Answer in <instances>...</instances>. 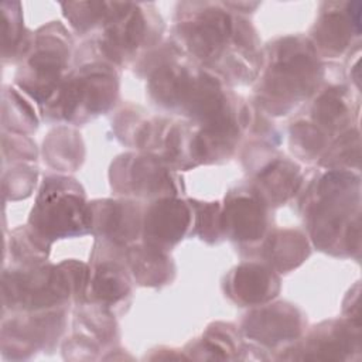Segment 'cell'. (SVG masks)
I'll list each match as a JSON object with an SVG mask.
<instances>
[{
  "label": "cell",
  "mask_w": 362,
  "mask_h": 362,
  "mask_svg": "<svg viewBox=\"0 0 362 362\" xmlns=\"http://www.w3.org/2000/svg\"><path fill=\"white\" fill-rule=\"evenodd\" d=\"M66 178H49L37 202L33 218L37 228L48 236H66L82 233L92 226V211L72 189Z\"/></svg>",
  "instance_id": "obj_1"
},
{
  "label": "cell",
  "mask_w": 362,
  "mask_h": 362,
  "mask_svg": "<svg viewBox=\"0 0 362 362\" xmlns=\"http://www.w3.org/2000/svg\"><path fill=\"white\" fill-rule=\"evenodd\" d=\"M283 48L287 57L276 61L270 71L267 89L274 98L290 96L297 100L313 89L320 66L308 44H286Z\"/></svg>",
  "instance_id": "obj_2"
},
{
  "label": "cell",
  "mask_w": 362,
  "mask_h": 362,
  "mask_svg": "<svg viewBox=\"0 0 362 362\" xmlns=\"http://www.w3.org/2000/svg\"><path fill=\"white\" fill-rule=\"evenodd\" d=\"M188 222L189 214L182 202L163 199L146 216V236L154 249L161 245H171L182 236Z\"/></svg>",
  "instance_id": "obj_3"
},
{
  "label": "cell",
  "mask_w": 362,
  "mask_h": 362,
  "mask_svg": "<svg viewBox=\"0 0 362 362\" xmlns=\"http://www.w3.org/2000/svg\"><path fill=\"white\" fill-rule=\"evenodd\" d=\"M185 27L191 49L199 58H214L222 44L230 37V18L221 10H208Z\"/></svg>",
  "instance_id": "obj_4"
},
{
  "label": "cell",
  "mask_w": 362,
  "mask_h": 362,
  "mask_svg": "<svg viewBox=\"0 0 362 362\" xmlns=\"http://www.w3.org/2000/svg\"><path fill=\"white\" fill-rule=\"evenodd\" d=\"M223 226L230 228L236 239H256L264 229L263 206L253 197L239 195L228 204Z\"/></svg>",
  "instance_id": "obj_5"
},
{
  "label": "cell",
  "mask_w": 362,
  "mask_h": 362,
  "mask_svg": "<svg viewBox=\"0 0 362 362\" xmlns=\"http://www.w3.org/2000/svg\"><path fill=\"white\" fill-rule=\"evenodd\" d=\"M279 280L266 267L259 264L240 266L233 277L232 293L236 298L253 304L273 297Z\"/></svg>",
  "instance_id": "obj_6"
},
{
  "label": "cell",
  "mask_w": 362,
  "mask_h": 362,
  "mask_svg": "<svg viewBox=\"0 0 362 362\" xmlns=\"http://www.w3.org/2000/svg\"><path fill=\"white\" fill-rule=\"evenodd\" d=\"M352 25L359 28V14L352 17L351 14L344 16L341 13H327L318 27L317 37L321 47L341 52L352 40Z\"/></svg>",
  "instance_id": "obj_7"
},
{
  "label": "cell",
  "mask_w": 362,
  "mask_h": 362,
  "mask_svg": "<svg viewBox=\"0 0 362 362\" xmlns=\"http://www.w3.org/2000/svg\"><path fill=\"white\" fill-rule=\"evenodd\" d=\"M115 263H105L96 272L93 290L103 301H116L129 291V280Z\"/></svg>",
  "instance_id": "obj_8"
}]
</instances>
